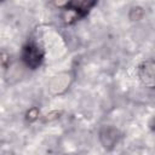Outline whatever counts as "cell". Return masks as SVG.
<instances>
[{
	"label": "cell",
	"instance_id": "277c9868",
	"mask_svg": "<svg viewBox=\"0 0 155 155\" xmlns=\"http://www.w3.org/2000/svg\"><path fill=\"white\" fill-rule=\"evenodd\" d=\"M69 82H70L69 74H61L58 76H54V79L50 84V88L53 93H61L69 86Z\"/></svg>",
	"mask_w": 155,
	"mask_h": 155
},
{
	"label": "cell",
	"instance_id": "7a4b0ae2",
	"mask_svg": "<svg viewBox=\"0 0 155 155\" xmlns=\"http://www.w3.org/2000/svg\"><path fill=\"white\" fill-rule=\"evenodd\" d=\"M138 76L143 85L147 87H155V62L148 61L140 64L138 69Z\"/></svg>",
	"mask_w": 155,
	"mask_h": 155
},
{
	"label": "cell",
	"instance_id": "52a82bcc",
	"mask_svg": "<svg viewBox=\"0 0 155 155\" xmlns=\"http://www.w3.org/2000/svg\"><path fill=\"white\" fill-rule=\"evenodd\" d=\"M153 127H154V130H155V119H154V121H153Z\"/></svg>",
	"mask_w": 155,
	"mask_h": 155
},
{
	"label": "cell",
	"instance_id": "8992f818",
	"mask_svg": "<svg viewBox=\"0 0 155 155\" xmlns=\"http://www.w3.org/2000/svg\"><path fill=\"white\" fill-rule=\"evenodd\" d=\"M38 116H39V110H38L36 108H31V109H29V111L27 113V120H29V121L36 120Z\"/></svg>",
	"mask_w": 155,
	"mask_h": 155
},
{
	"label": "cell",
	"instance_id": "6da1fadb",
	"mask_svg": "<svg viewBox=\"0 0 155 155\" xmlns=\"http://www.w3.org/2000/svg\"><path fill=\"white\" fill-rule=\"evenodd\" d=\"M22 57H23V61L25 62V64L33 69L39 67L42 61V53L35 44H28L27 46H24Z\"/></svg>",
	"mask_w": 155,
	"mask_h": 155
},
{
	"label": "cell",
	"instance_id": "5b68a950",
	"mask_svg": "<svg viewBox=\"0 0 155 155\" xmlns=\"http://www.w3.org/2000/svg\"><path fill=\"white\" fill-rule=\"evenodd\" d=\"M143 17V8L142 7H133L130 12V18L132 21H138Z\"/></svg>",
	"mask_w": 155,
	"mask_h": 155
},
{
	"label": "cell",
	"instance_id": "3957f363",
	"mask_svg": "<svg viewBox=\"0 0 155 155\" xmlns=\"http://www.w3.org/2000/svg\"><path fill=\"white\" fill-rule=\"evenodd\" d=\"M99 139H101V143L103 144V147L107 149V150H110L115 147V144L117 143V139H119V132L116 128L114 127H104L101 133H99Z\"/></svg>",
	"mask_w": 155,
	"mask_h": 155
}]
</instances>
